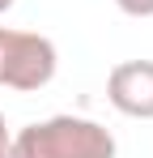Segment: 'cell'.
Listing matches in <instances>:
<instances>
[{"mask_svg":"<svg viewBox=\"0 0 153 158\" xmlns=\"http://www.w3.org/2000/svg\"><path fill=\"white\" fill-rule=\"evenodd\" d=\"M13 158H115V137L85 115H51L13 132Z\"/></svg>","mask_w":153,"mask_h":158,"instance_id":"6da1fadb","label":"cell"},{"mask_svg":"<svg viewBox=\"0 0 153 158\" xmlns=\"http://www.w3.org/2000/svg\"><path fill=\"white\" fill-rule=\"evenodd\" d=\"M60 69V52L47 34L34 30H0V85L9 90H43Z\"/></svg>","mask_w":153,"mask_h":158,"instance_id":"7a4b0ae2","label":"cell"},{"mask_svg":"<svg viewBox=\"0 0 153 158\" xmlns=\"http://www.w3.org/2000/svg\"><path fill=\"white\" fill-rule=\"evenodd\" d=\"M106 98L128 120H153V60H119L106 73Z\"/></svg>","mask_w":153,"mask_h":158,"instance_id":"3957f363","label":"cell"},{"mask_svg":"<svg viewBox=\"0 0 153 158\" xmlns=\"http://www.w3.org/2000/svg\"><path fill=\"white\" fill-rule=\"evenodd\" d=\"M115 4L128 17H153V0H115Z\"/></svg>","mask_w":153,"mask_h":158,"instance_id":"277c9868","label":"cell"},{"mask_svg":"<svg viewBox=\"0 0 153 158\" xmlns=\"http://www.w3.org/2000/svg\"><path fill=\"white\" fill-rule=\"evenodd\" d=\"M0 158H13V132L4 124V111H0Z\"/></svg>","mask_w":153,"mask_h":158,"instance_id":"5b68a950","label":"cell"},{"mask_svg":"<svg viewBox=\"0 0 153 158\" xmlns=\"http://www.w3.org/2000/svg\"><path fill=\"white\" fill-rule=\"evenodd\" d=\"M13 4H17V0H0V13H9V9H13Z\"/></svg>","mask_w":153,"mask_h":158,"instance_id":"8992f818","label":"cell"}]
</instances>
